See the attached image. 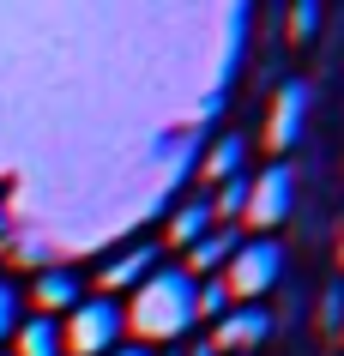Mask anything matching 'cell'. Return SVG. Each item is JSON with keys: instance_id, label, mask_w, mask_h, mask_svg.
<instances>
[{"instance_id": "obj_17", "label": "cell", "mask_w": 344, "mask_h": 356, "mask_svg": "<svg viewBox=\"0 0 344 356\" xmlns=\"http://www.w3.org/2000/svg\"><path fill=\"white\" fill-rule=\"evenodd\" d=\"M314 31H320V13L314 6H296L290 13V37H314Z\"/></svg>"}, {"instance_id": "obj_7", "label": "cell", "mask_w": 344, "mask_h": 356, "mask_svg": "<svg viewBox=\"0 0 344 356\" xmlns=\"http://www.w3.org/2000/svg\"><path fill=\"white\" fill-rule=\"evenodd\" d=\"M157 272V248H127L121 260H109L103 272H97V284L109 290V296H121V290H133V284H145Z\"/></svg>"}, {"instance_id": "obj_12", "label": "cell", "mask_w": 344, "mask_h": 356, "mask_svg": "<svg viewBox=\"0 0 344 356\" xmlns=\"http://www.w3.org/2000/svg\"><path fill=\"white\" fill-rule=\"evenodd\" d=\"M242 151H248V139H218V145L206 151V188H224V181H242Z\"/></svg>"}, {"instance_id": "obj_11", "label": "cell", "mask_w": 344, "mask_h": 356, "mask_svg": "<svg viewBox=\"0 0 344 356\" xmlns=\"http://www.w3.org/2000/svg\"><path fill=\"white\" fill-rule=\"evenodd\" d=\"M236 242H242V236H229V229H211L206 242H193V248H188V266H181V272H188V278H206V272H218V266L236 254Z\"/></svg>"}, {"instance_id": "obj_18", "label": "cell", "mask_w": 344, "mask_h": 356, "mask_svg": "<svg viewBox=\"0 0 344 356\" xmlns=\"http://www.w3.org/2000/svg\"><path fill=\"white\" fill-rule=\"evenodd\" d=\"M181 356H218V350H211V344H188Z\"/></svg>"}, {"instance_id": "obj_13", "label": "cell", "mask_w": 344, "mask_h": 356, "mask_svg": "<svg viewBox=\"0 0 344 356\" xmlns=\"http://www.w3.org/2000/svg\"><path fill=\"white\" fill-rule=\"evenodd\" d=\"M229 308H236V302H229V290L218 278H206L199 290H193V320H224Z\"/></svg>"}, {"instance_id": "obj_9", "label": "cell", "mask_w": 344, "mask_h": 356, "mask_svg": "<svg viewBox=\"0 0 344 356\" xmlns=\"http://www.w3.org/2000/svg\"><path fill=\"white\" fill-rule=\"evenodd\" d=\"M13 356H67V350H60V320H49V314L19 320V332H13Z\"/></svg>"}, {"instance_id": "obj_5", "label": "cell", "mask_w": 344, "mask_h": 356, "mask_svg": "<svg viewBox=\"0 0 344 356\" xmlns=\"http://www.w3.org/2000/svg\"><path fill=\"white\" fill-rule=\"evenodd\" d=\"M308 115H314V85H308V79L278 85L272 115H266V145H272V151H290V145L308 133Z\"/></svg>"}, {"instance_id": "obj_10", "label": "cell", "mask_w": 344, "mask_h": 356, "mask_svg": "<svg viewBox=\"0 0 344 356\" xmlns=\"http://www.w3.org/2000/svg\"><path fill=\"white\" fill-rule=\"evenodd\" d=\"M211 229H218V218H211V200H188V206L170 218V248H193V242H206Z\"/></svg>"}, {"instance_id": "obj_4", "label": "cell", "mask_w": 344, "mask_h": 356, "mask_svg": "<svg viewBox=\"0 0 344 356\" xmlns=\"http://www.w3.org/2000/svg\"><path fill=\"white\" fill-rule=\"evenodd\" d=\"M290 206H296V169H290V163H272V169H260V175L248 181L242 224H248V229H278L290 218Z\"/></svg>"}, {"instance_id": "obj_21", "label": "cell", "mask_w": 344, "mask_h": 356, "mask_svg": "<svg viewBox=\"0 0 344 356\" xmlns=\"http://www.w3.org/2000/svg\"><path fill=\"white\" fill-rule=\"evenodd\" d=\"M338 338H344V320H338Z\"/></svg>"}, {"instance_id": "obj_20", "label": "cell", "mask_w": 344, "mask_h": 356, "mask_svg": "<svg viewBox=\"0 0 344 356\" xmlns=\"http://www.w3.org/2000/svg\"><path fill=\"white\" fill-rule=\"evenodd\" d=\"M338 266H344V236H338Z\"/></svg>"}, {"instance_id": "obj_19", "label": "cell", "mask_w": 344, "mask_h": 356, "mask_svg": "<svg viewBox=\"0 0 344 356\" xmlns=\"http://www.w3.org/2000/svg\"><path fill=\"white\" fill-rule=\"evenodd\" d=\"M109 356H151V350H139V344H121V350H109Z\"/></svg>"}, {"instance_id": "obj_2", "label": "cell", "mask_w": 344, "mask_h": 356, "mask_svg": "<svg viewBox=\"0 0 344 356\" xmlns=\"http://www.w3.org/2000/svg\"><path fill=\"white\" fill-rule=\"evenodd\" d=\"M284 278V248L272 242V236H248V242H236V254L224 260V290L229 302H242V308H260V296H266L272 284Z\"/></svg>"}, {"instance_id": "obj_15", "label": "cell", "mask_w": 344, "mask_h": 356, "mask_svg": "<svg viewBox=\"0 0 344 356\" xmlns=\"http://www.w3.org/2000/svg\"><path fill=\"white\" fill-rule=\"evenodd\" d=\"M19 308H24V296H19V290H13L6 278H0V344H6V338L19 332V320H24Z\"/></svg>"}, {"instance_id": "obj_3", "label": "cell", "mask_w": 344, "mask_h": 356, "mask_svg": "<svg viewBox=\"0 0 344 356\" xmlns=\"http://www.w3.org/2000/svg\"><path fill=\"white\" fill-rule=\"evenodd\" d=\"M121 302L109 296H79L67 314H60V350L67 356H109L121 350Z\"/></svg>"}, {"instance_id": "obj_1", "label": "cell", "mask_w": 344, "mask_h": 356, "mask_svg": "<svg viewBox=\"0 0 344 356\" xmlns=\"http://www.w3.org/2000/svg\"><path fill=\"white\" fill-rule=\"evenodd\" d=\"M193 290L199 278H188L181 266H157L145 284L127 290V308H121V326L145 344H181L193 332Z\"/></svg>"}, {"instance_id": "obj_16", "label": "cell", "mask_w": 344, "mask_h": 356, "mask_svg": "<svg viewBox=\"0 0 344 356\" xmlns=\"http://www.w3.org/2000/svg\"><path fill=\"white\" fill-rule=\"evenodd\" d=\"M320 320H326V332H338V320H344V284H332V290H326Z\"/></svg>"}, {"instance_id": "obj_14", "label": "cell", "mask_w": 344, "mask_h": 356, "mask_svg": "<svg viewBox=\"0 0 344 356\" xmlns=\"http://www.w3.org/2000/svg\"><path fill=\"white\" fill-rule=\"evenodd\" d=\"M242 200H248V175H242V181H224V188H211V218H242Z\"/></svg>"}, {"instance_id": "obj_6", "label": "cell", "mask_w": 344, "mask_h": 356, "mask_svg": "<svg viewBox=\"0 0 344 356\" xmlns=\"http://www.w3.org/2000/svg\"><path fill=\"white\" fill-rule=\"evenodd\" d=\"M266 338H272V314H266V308H229V314L211 326L206 344L218 356H254Z\"/></svg>"}, {"instance_id": "obj_8", "label": "cell", "mask_w": 344, "mask_h": 356, "mask_svg": "<svg viewBox=\"0 0 344 356\" xmlns=\"http://www.w3.org/2000/svg\"><path fill=\"white\" fill-rule=\"evenodd\" d=\"M31 302H37L49 320H60L79 302V278L67 272V266H49V272H37V284H31Z\"/></svg>"}]
</instances>
